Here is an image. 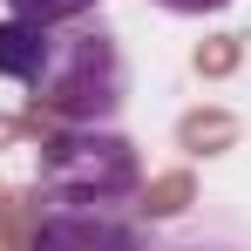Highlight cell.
Here are the masks:
<instances>
[{
	"label": "cell",
	"instance_id": "obj_3",
	"mask_svg": "<svg viewBox=\"0 0 251 251\" xmlns=\"http://www.w3.org/2000/svg\"><path fill=\"white\" fill-rule=\"evenodd\" d=\"M34 251H143V238H136V224L95 204H54L34 231Z\"/></svg>",
	"mask_w": 251,
	"mask_h": 251
},
{
	"label": "cell",
	"instance_id": "obj_2",
	"mask_svg": "<svg viewBox=\"0 0 251 251\" xmlns=\"http://www.w3.org/2000/svg\"><path fill=\"white\" fill-rule=\"evenodd\" d=\"M136 150L109 129H75V136H54L41 150V190L54 204H109L136 190Z\"/></svg>",
	"mask_w": 251,
	"mask_h": 251
},
{
	"label": "cell",
	"instance_id": "obj_5",
	"mask_svg": "<svg viewBox=\"0 0 251 251\" xmlns=\"http://www.w3.org/2000/svg\"><path fill=\"white\" fill-rule=\"evenodd\" d=\"M21 21H48V27H61V21H82L95 0H7Z\"/></svg>",
	"mask_w": 251,
	"mask_h": 251
},
{
	"label": "cell",
	"instance_id": "obj_1",
	"mask_svg": "<svg viewBox=\"0 0 251 251\" xmlns=\"http://www.w3.org/2000/svg\"><path fill=\"white\" fill-rule=\"evenodd\" d=\"M34 95H41L48 109L61 116V123H109L116 109H123V95H129V68H123V48H116V34H61L54 27V54H48V68H41V82H34Z\"/></svg>",
	"mask_w": 251,
	"mask_h": 251
},
{
	"label": "cell",
	"instance_id": "obj_6",
	"mask_svg": "<svg viewBox=\"0 0 251 251\" xmlns=\"http://www.w3.org/2000/svg\"><path fill=\"white\" fill-rule=\"evenodd\" d=\"M163 14H217V7H231V0H156Z\"/></svg>",
	"mask_w": 251,
	"mask_h": 251
},
{
	"label": "cell",
	"instance_id": "obj_7",
	"mask_svg": "<svg viewBox=\"0 0 251 251\" xmlns=\"http://www.w3.org/2000/svg\"><path fill=\"white\" fill-rule=\"evenodd\" d=\"M176 251H224V245H176Z\"/></svg>",
	"mask_w": 251,
	"mask_h": 251
},
{
	"label": "cell",
	"instance_id": "obj_4",
	"mask_svg": "<svg viewBox=\"0 0 251 251\" xmlns=\"http://www.w3.org/2000/svg\"><path fill=\"white\" fill-rule=\"evenodd\" d=\"M48 54H54V27H48V21H21V14L0 21V75H7V82L34 88L41 68H48Z\"/></svg>",
	"mask_w": 251,
	"mask_h": 251
}]
</instances>
